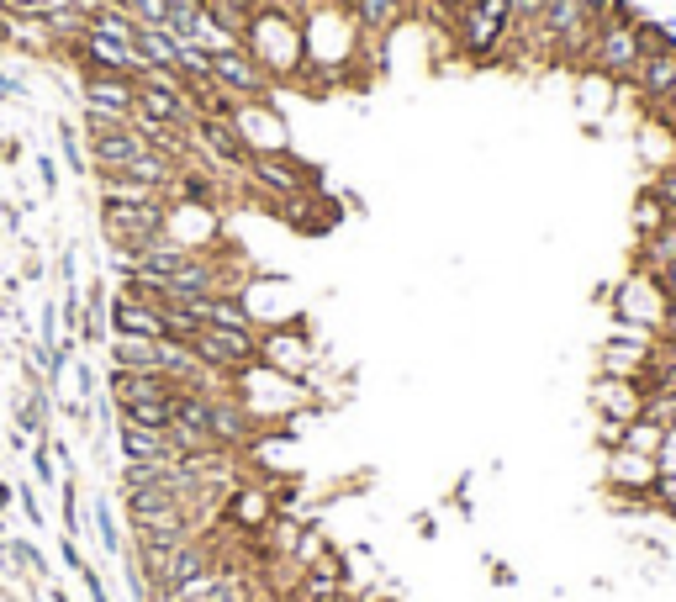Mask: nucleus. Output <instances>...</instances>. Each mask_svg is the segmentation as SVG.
Masks as SVG:
<instances>
[{
	"label": "nucleus",
	"instance_id": "nucleus-35",
	"mask_svg": "<svg viewBox=\"0 0 676 602\" xmlns=\"http://www.w3.org/2000/svg\"><path fill=\"white\" fill-rule=\"evenodd\" d=\"M11 22H16V16L0 6V48H11Z\"/></svg>",
	"mask_w": 676,
	"mask_h": 602
},
{
	"label": "nucleus",
	"instance_id": "nucleus-20",
	"mask_svg": "<svg viewBox=\"0 0 676 602\" xmlns=\"http://www.w3.org/2000/svg\"><path fill=\"white\" fill-rule=\"evenodd\" d=\"M624 449L661 460V449H666V428H661V423H650V418H634V423H624Z\"/></svg>",
	"mask_w": 676,
	"mask_h": 602
},
{
	"label": "nucleus",
	"instance_id": "nucleus-4",
	"mask_svg": "<svg viewBox=\"0 0 676 602\" xmlns=\"http://www.w3.org/2000/svg\"><path fill=\"white\" fill-rule=\"evenodd\" d=\"M196 360L212 365L222 381H238L243 370L259 365V328H222V323H201V333L191 338Z\"/></svg>",
	"mask_w": 676,
	"mask_h": 602
},
{
	"label": "nucleus",
	"instance_id": "nucleus-7",
	"mask_svg": "<svg viewBox=\"0 0 676 602\" xmlns=\"http://www.w3.org/2000/svg\"><path fill=\"white\" fill-rule=\"evenodd\" d=\"M280 513L275 507V497H270V486L265 481H238L233 492H228V502H222V518L233 523L238 534H259V529H270V518Z\"/></svg>",
	"mask_w": 676,
	"mask_h": 602
},
{
	"label": "nucleus",
	"instance_id": "nucleus-1",
	"mask_svg": "<svg viewBox=\"0 0 676 602\" xmlns=\"http://www.w3.org/2000/svg\"><path fill=\"white\" fill-rule=\"evenodd\" d=\"M449 32H455V48L465 59L492 64V59H502L507 32H513V0H465L455 11V22H449Z\"/></svg>",
	"mask_w": 676,
	"mask_h": 602
},
{
	"label": "nucleus",
	"instance_id": "nucleus-38",
	"mask_svg": "<svg viewBox=\"0 0 676 602\" xmlns=\"http://www.w3.org/2000/svg\"><path fill=\"white\" fill-rule=\"evenodd\" d=\"M323 11H354V0H317Z\"/></svg>",
	"mask_w": 676,
	"mask_h": 602
},
{
	"label": "nucleus",
	"instance_id": "nucleus-24",
	"mask_svg": "<svg viewBox=\"0 0 676 602\" xmlns=\"http://www.w3.org/2000/svg\"><path fill=\"white\" fill-rule=\"evenodd\" d=\"M96 539L106 555H122V534H117V507L111 497H96Z\"/></svg>",
	"mask_w": 676,
	"mask_h": 602
},
{
	"label": "nucleus",
	"instance_id": "nucleus-15",
	"mask_svg": "<svg viewBox=\"0 0 676 602\" xmlns=\"http://www.w3.org/2000/svg\"><path fill=\"white\" fill-rule=\"evenodd\" d=\"M117 449H122V460H180L169 428H143V423H122V418H117Z\"/></svg>",
	"mask_w": 676,
	"mask_h": 602
},
{
	"label": "nucleus",
	"instance_id": "nucleus-23",
	"mask_svg": "<svg viewBox=\"0 0 676 602\" xmlns=\"http://www.w3.org/2000/svg\"><path fill=\"white\" fill-rule=\"evenodd\" d=\"M59 513H64V534L80 539L85 518H80V486H74V476H59Z\"/></svg>",
	"mask_w": 676,
	"mask_h": 602
},
{
	"label": "nucleus",
	"instance_id": "nucleus-41",
	"mask_svg": "<svg viewBox=\"0 0 676 602\" xmlns=\"http://www.w3.org/2000/svg\"><path fill=\"white\" fill-rule=\"evenodd\" d=\"M233 6H243V11H254V6H259V0H233Z\"/></svg>",
	"mask_w": 676,
	"mask_h": 602
},
{
	"label": "nucleus",
	"instance_id": "nucleus-9",
	"mask_svg": "<svg viewBox=\"0 0 676 602\" xmlns=\"http://www.w3.org/2000/svg\"><path fill=\"white\" fill-rule=\"evenodd\" d=\"M587 402L597 418H613V423H634L645 412V391L634 381H618V375H592V391Z\"/></svg>",
	"mask_w": 676,
	"mask_h": 602
},
{
	"label": "nucleus",
	"instance_id": "nucleus-40",
	"mask_svg": "<svg viewBox=\"0 0 676 602\" xmlns=\"http://www.w3.org/2000/svg\"><path fill=\"white\" fill-rule=\"evenodd\" d=\"M434 6H444V11H460V6H465V0H434Z\"/></svg>",
	"mask_w": 676,
	"mask_h": 602
},
{
	"label": "nucleus",
	"instance_id": "nucleus-12",
	"mask_svg": "<svg viewBox=\"0 0 676 602\" xmlns=\"http://www.w3.org/2000/svg\"><path fill=\"white\" fill-rule=\"evenodd\" d=\"M106 328L111 338H164V323H159V307L138 301L133 291H117L106 307Z\"/></svg>",
	"mask_w": 676,
	"mask_h": 602
},
{
	"label": "nucleus",
	"instance_id": "nucleus-25",
	"mask_svg": "<svg viewBox=\"0 0 676 602\" xmlns=\"http://www.w3.org/2000/svg\"><path fill=\"white\" fill-rule=\"evenodd\" d=\"M640 418L661 423L671 434V428H676V391H645V412H640Z\"/></svg>",
	"mask_w": 676,
	"mask_h": 602
},
{
	"label": "nucleus",
	"instance_id": "nucleus-21",
	"mask_svg": "<svg viewBox=\"0 0 676 602\" xmlns=\"http://www.w3.org/2000/svg\"><path fill=\"white\" fill-rule=\"evenodd\" d=\"M159 323H164V338H175V344H191V338L201 333V317L191 307H180V301H164Z\"/></svg>",
	"mask_w": 676,
	"mask_h": 602
},
{
	"label": "nucleus",
	"instance_id": "nucleus-14",
	"mask_svg": "<svg viewBox=\"0 0 676 602\" xmlns=\"http://www.w3.org/2000/svg\"><path fill=\"white\" fill-rule=\"evenodd\" d=\"M80 90H85V106L111 111V117H133L138 106V80H127V74H85Z\"/></svg>",
	"mask_w": 676,
	"mask_h": 602
},
{
	"label": "nucleus",
	"instance_id": "nucleus-36",
	"mask_svg": "<svg viewBox=\"0 0 676 602\" xmlns=\"http://www.w3.org/2000/svg\"><path fill=\"white\" fill-rule=\"evenodd\" d=\"M0 96H22V80H16V74H0Z\"/></svg>",
	"mask_w": 676,
	"mask_h": 602
},
{
	"label": "nucleus",
	"instance_id": "nucleus-10",
	"mask_svg": "<svg viewBox=\"0 0 676 602\" xmlns=\"http://www.w3.org/2000/svg\"><path fill=\"white\" fill-rule=\"evenodd\" d=\"M259 365L296 381V375L312 365V344L296 328H270V333H259Z\"/></svg>",
	"mask_w": 676,
	"mask_h": 602
},
{
	"label": "nucleus",
	"instance_id": "nucleus-5",
	"mask_svg": "<svg viewBox=\"0 0 676 602\" xmlns=\"http://www.w3.org/2000/svg\"><path fill=\"white\" fill-rule=\"evenodd\" d=\"M666 307H671V296H666V286H661L650 270H629V275L613 286V317H618V323H634V328L661 333V328H666Z\"/></svg>",
	"mask_w": 676,
	"mask_h": 602
},
{
	"label": "nucleus",
	"instance_id": "nucleus-26",
	"mask_svg": "<svg viewBox=\"0 0 676 602\" xmlns=\"http://www.w3.org/2000/svg\"><path fill=\"white\" fill-rule=\"evenodd\" d=\"M32 481H37V486H53V481H59V465H53V439H37V444H32Z\"/></svg>",
	"mask_w": 676,
	"mask_h": 602
},
{
	"label": "nucleus",
	"instance_id": "nucleus-19",
	"mask_svg": "<svg viewBox=\"0 0 676 602\" xmlns=\"http://www.w3.org/2000/svg\"><path fill=\"white\" fill-rule=\"evenodd\" d=\"M122 423H143V428H169V418H175V397H143V402H127L117 407Z\"/></svg>",
	"mask_w": 676,
	"mask_h": 602
},
{
	"label": "nucleus",
	"instance_id": "nucleus-33",
	"mask_svg": "<svg viewBox=\"0 0 676 602\" xmlns=\"http://www.w3.org/2000/svg\"><path fill=\"white\" fill-rule=\"evenodd\" d=\"M59 555H64V566H69V571H80V566H85V555H80V544H74L69 534H64V544H59Z\"/></svg>",
	"mask_w": 676,
	"mask_h": 602
},
{
	"label": "nucleus",
	"instance_id": "nucleus-2",
	"mask_svg": "<svg viewBox=\"0 0 676 602\" xmlns=\"http://www.w3.org/2000/svg\"><path fill=\"white\" fill-rule=\"evenodd\" d=\"M592 74H608L613 85H629L634 69H640V22H624V16H603L592 32V48H587V64Z\"/></svg>",
	"mask_w": 676,
	"mask_h": 602
},
{
	"label": "nucleus",
	"instance_id": "nucleus-28",
	"mask_svg": "<svg viewBox=\"0 0 676 602\" xmlns=\"http://www.w3.org/2000/svg\"><path fill=\"white\" fill-rule=\"evenodd\" d=\"M0 6H6L11 16H43L53 0H0Z\"/></svg>",
	"mask_w": 676,
	"mask_h": 602
},
{
	"label": "nucleus",
	"instance_id": "nucleus-34",
	"mask_svg": "<svg viewBox=\"0 0 676 602\" xmlns=\"http://www.w3.org/2000/svg\"><path fill=\"white\" fill-rule=\"evenodd\" d=\"M11 502H16V486H11L6 476H0V518H6V513H11Z\"/></svg>",
	"mask_w": 676,
	"mask_h": 602
},
{
	"label": "nucleus",
	"instance_id": "nucleus-11",
	"mask_svg": "<svg viewBox=\"0 0 676 602\" xmlns=\"http://www.w3.org/2000/svg\"><path fill=\"white\" fill-rule=\"evenodd\" d=\"M618 90L640 96V106L666 101L671 90H676V43H671V48H661V53H640V69H634V80H629V85H618Z\"/></svg>",
	"mask_w": 676,
	"mask_h": 602
},
{
	"label": "nucleus",
	"instance_id": "nucleus-37",
	"mask_svg": "<svg viewBox=\"0 0 676 602\" xmlns=\"http://www.w3.org/2000/svg\"><path fill=\"white\" fill-rule=\"evenodd\" d=\"M581 6H587V11L597 16V22H603V16H608V6H613V0H581Z\"/></svg>",
	"mask_w": 676,
	"mask_h": 602
},
{
	"label": "nucleus",
	"instance_id": "nucleus-30",
	"mask_svg": "<svg viewBox=\"0 0 676 602\" xmlns=\"http://www.w3.org/2000/svg\"><path fill=\"white\" fill-rule=\"evenodd\" d=\"M259 6H275V11H291V16H312L317 0H259Z\"/></svg>",
	"mask_w": 676,
	"mask_h": 602
},
{
	"label": "nucleus",
	"instance_id": "nucleus-3",
	"mask_svg": "<svg viewBox=\"0 0 676 602\" xmlns=\"http://www.w3.org/2000/svg\"><path fill=\"white\" fill-rule=\"evenodd\" d=\"M101 233L122 259L143 254L148 243H159L169 233V206H122V201H101Z\"/></svg>",
	"mask_w": 676,
	"mask_h": 602
},
{
	"label": "nucleus",
	"instance_id": "nucleus-13",
	"mask_svg": "<svg viewBox=\"0 0 676 602\" xmlns=\"http://www.w3.org/2000/svg\"><path fill=\"white\" fill-rule=\"evenodd\" d=\"M133 117H154V122H175V127H196V101H191V85H180V90L138 85V106H133Z\"/></svg>",
	"mask_w": 676,
	"mask_h": 602
},
{
	"label": "nucleus",
	"instance_id": "nucleus-32",
	"mask_svg": "<svg viewBox=\"0 0 676 602\" xmlns=\"http://www.w3.org/2000/svg\"><path fill=\"white\" fill-rule=\"evenodd\" d=\"M16 502H22V513H27L32 523H43V507H37V492H32V486H22V492H16Z\"/></svg>",
	"mask_w": 676,
	"mask_h": 602
},
{
	"label": "nucleus",
	"instance_id": "nucleus-22",
	"mask_svg": "<svg viewBox=\"0 0 676 602\" xmlns=\"http://www.w3.org/2000/svg\"><path fill=\"white\" fill-rule=\"evenodd\" d=\"M48 412H53L48 391H27V397H22V407H16V428H22V434L48 439V434H43V428H48Z\"/></svg>",
	"mask_w": 676,
	"mask_h": 602
},
{
	"label": "nucleus",
	"instance_id": "nucleus-18",
	"mask_svg": "<svg viewBox=\"0 0 676 602\" xmlns=\"http://www.w3.org/2000/svg\"><path fill=\"white\" fill-rule=\"evenodd\" d=\"M180 37L164 32V27H138V53L148 64H164V69H180Z\"/></svg>",
	"mask_w": 676,
	"mask_h": 602
},
{
	"label": "nucleus",
	"instance_id": "nucleus-31",
	"mask_svg": "<svg viewBox=\"0 0 676 602\" xmlns=\"http://www.w3.org/2000/svg\"><path fill=\"white\" fill-rule=\"evenodd\" d=\"M80 581H85V592H90V602H111L106 597V587H101V576L90 571V566H80Z\"/></svg>",
	"mask_w": 676,
	"mask_h": 602
},
{
	"label": "nucleus",
	"instance_id": "nucleus-29",
	"mask_svg": "<svg viewBox=\"0 0 676 602\" xmlns=\"http://www.w3.org/2000/svg\"><path fill=\"white\" fill-rule=\"evenodd\" d=\"M37 180H43V191H59V164L48 154H37Z\"/></svg>",
	"mask_w": 676,
	"mask_h": 602
},
{
	"label": "nucleus",
	"instance_id": "nucleus-16",
	"mask_svg": "<svg viewBox=\"0 0 676 602\" xmlns=\"http://www.w3.org/2000/svg\"><path fill=\"white\" fill-rule=\"evenodd\" d=\"M96 191H101V201H122V206H169V191L127 180V175H96Z\"/></svg>",
	"mask_w": 676,
	"mask_h": 602
},
{
	"label": "nucleus",
	"instance_id": "nucleus-27",
	"mask_svg": "<svg viewBox=\"0 0 676 602\" xmlns=\"http://www.w3.org/2000/svg\"><path fill=\"white\" fill-rule=\"evenodd\" d=\"M59 148H64V164L85 180V148H80V133H74V122H59Z\"/></svg>",
	"mask_w": 676,
	"mask_h": 602
},
{
	"label": "nucleus",
	"instance_id": "nucleus-8",
	"mask_svg": "<svg viewBox=\"0 0 676 602\" xmlns=\"http://www.w3.org/2000/svg\"><path fill=\"white\" fill-rule=\"evenodd\" d=\"M603 470H608V492H624V497H650V486H655V476H661V460L655 455H634V449H608V460H603Z\"/></svg>",
	"mask_w": 676,
	"mask_h": 602
},
{
	"label": "nucleus",
	"instance_id": "nucleus-39",
	"mask_svg": "<svg viewBox=\"0 0 676 602\" xmlns=\"http://www.w3.org/2000/svg\"><path fill=\"white\" fill-rule=\"evenodd\" d=\"M666 328H676V291H671V307H666Z\"/></svg>",
	"mask_w": 676,
	"mask_h": 602
},
{
	"label": "nucleus",
	"instance_id": "nucleus-17",
	"mask_svg": "<svg viewBox=\"0 0 676 602\" xmlns=\"http://www.w3.org/2000/svg\"><path fill=\"white\" fill-rule=\"evenodd\" d=\"M676 212L650 191V185H640V196H634V206H629V222H634V238H650V233H661L666 222H671Z\"/></svg>",
	"mask_w": 676,
	"mask_h": 602
},
{
	"label": "nucleus",
	"instance_id": "nucleus-6",
	"mask_svg": "<svg viewBox=\"0 0 676 602\" xmlns=\"http://www.w3.org/2000/svg\"><path fill=\"white\" fill-rule=\"evenodd\" d=\"M206 59H212V80L228 85L238 101H270L275 80L265 69H259V59L243 43H228V48H206Z\"/></svg>",
	"mask_w": 676,
	"mask_h": 602
}]
</instances>
